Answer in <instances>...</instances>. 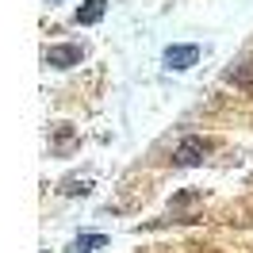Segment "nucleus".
<instances>
[{
    "label": "nucleus",
    "instance_id": "4",
    "mask_svg": "<svg viewBox=\"0 0 253 253\" xmlns=\"http://www.w3.org/2000/svg\"><path fill=\"white\" fill-rule=\"evenodd\" d=\"M100 16H104V0H88V8L77 12V23H96Z\"/></svg>",
    "mask_w": 253,
    "mask_h": 253
},
{
    "label": "nucleus",
    "instance_id": "3",
    "mask_svg": "<svg viewBox=\"0 0 253 253\" xmlns=\"http://www.w3.org/2000/svg\"><path fill=\"white\" fill-rule=\"evenodd\" d=\"M77 58H81L77 46H54V50H46V62L50 65H69V62H77Z\"/></svg>",
    "mask_w": 253,
    "mask_h": 253
},
{
    "label": "nucleus",
    "instance_id": "2",
    "mask_svg": "<svg viewBox=\"0 0 253 253\" xmlns=\"http://www.w3.org/2000/svg\"><path fill=\"white\" fill-rule=\"evenodd\" d=\"M196 58H200V50H196V46H176V50H169V54H165V62L173 65V69H188Z\"/></svg>",
    "mask_w": 253,
    "mask_h": 253
},
{
    "label": "nucleus",
    "instance_id": "1",
    "mask_svg": "<svg viewBox=\"0 0 253 253\" xmlns=\"http://www.w3.org/2000/svg\"><path fill=\"white\" fill-rule=\"evenodd\" d=\"M142 253H253V242H226V238H180L161 242Z\"/></svg>",
    "mask_w": 253,
    "mask_h": 253
}]
</instances>
